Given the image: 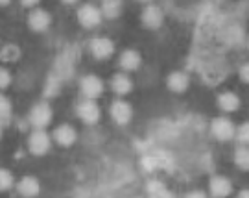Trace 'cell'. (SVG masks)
<instances>
[{
	"instance_id": "obj_31",
	"label": "cell",
	"mask_w": 249,
	"mask_h": 198,
	"mask_svg": "<svg viewBox=\"0 0 249 198\" xmlns=\"http://www.w3.org/2000/svg\"><path fill=\"white\" fill-rule=\"evenodd\" d=\"M0 139H2V126H0Z\"/></svg>"
},
{
	"instance_id": "obj_27",
	"label": "cell",
	"mask_w": 249,
	"mask_h": 198,
	"mask_svg": "<svg viewBox=\"0 0 249 198\" xmlns=\"http://www.w3.org/2000/svg\"><path fill=\"white\" fill-rule=\"evenodd\" d=\"M20 2H22V6H26V8H34L41 0H20Z\"/></svg>"
},
{
	"instance_id": "obj_15",
	"label": "cell",
	"mask_w": 249,
	"mask_h": 198,
	"mask_svg": "<svg viewBox=\"0 0 249 198\" xmlns=\"http://www.w3.org/2000/svg\"><path fill=\"white\" fill-rule=\"evenodd\" d=\"M218 106H220V109H223L225 113H232V111H236V109L240 108V99H238L236 93L225 91V93H222V95L218 97Z\"/></svg>"
},
{
	"instance_id": "obj_16",
	"label": "cell",
	"mask_w": 249,
	"mask_h": 198,
	"mask_svg": "<svg viewBox=\"0 0 249 198\" xmlns=\"http://www.w3.org/2000/svg\"><path fill=\"white\" fill-rule=\"evenodd\" d=\"M111 89L115 91L116 95H127L129 91L133 89V83H131L127 74L118 72V74L113 76V80H111Z\"/></svg>"
},
{
	"instance_id": "obj_21",
	"label": "cell",
	"mask_w": 249,
	"mask_h": 198,
	"mask_svg": "<svg viewBox=\"0 0 249 198\" xmlns=\"http://www.w3.org/2000/svg\"><path fill=\"white\" fill-rule=\"evenodd\" d=\"M13 187V174L8 169H0V193L9 191Z\"/></svg>"
},
{
	"instance_id": "obj_7",
	"label": "cell",
	"mask_w": 249,
	"mask_h": 198,
	"mask_svg": "<svg viewBox=\"0 0 249 198\" xmlns=\"http://www.w3.org/2000/svg\"><path fill=\"white\" fill-rule=\"evenodd\" d=\"M89 48L96 59H109L113 56V52H115L113 41L107 39V37H96V39H92Z\"/></svg>"
},
{
	"instance_id": "obj_32",
	"label": "cell",
	"mask_w": 249,
	"mask_h": 198,
	"mask_svg": "<svg viewBox=\"0 0 249 198\" xmlns=\"http://www.w3.org/2000/svg\"><path fill=\"white\" fill-rule=\"evenodd\" d=\"M139 2H151V0H139Z\"/></svg>"
},
{
	"instance_id": "obj_18",
	"label": "cell",
	"mask_w": 249,
	"mask_h": 198,
	"mask_svg": "<svg viewBox=\"0 0 249 198\" xmlns=\"http://www.w3.org/2000/svg\"><path fill=\"white\" fill-rule=\"evenodd\" d=\"M188 87V76L185 72H172L168 76V89L174 93H185Z\"/></svg>"
},
{
	"instance_id": "obj_30",
	"label": "cell",
	"mask_w": 249,
	"mask_h": 198,
	"mask_svg": "<svg viewBox=\"0 0 249 198\" xmlns=\"http://www.w3.org/2000/svg\"><path fill=\"white\" fill-rule=\"evenodd\" d=\"M63 2H65V4H76L78 0H63Z\"/></svg>"
},
{
	"instance_id": "obj_29",
	"label": "cell",
	"mask_w": 249,
	"mask_h": 198,
	"mask_svg": "<svg viewBox=\"0 0 249 198\" xmlns=\"http://www.w3.org/2000/svg\"><path fill=\"white\" fill-rule=\"evenodd\" d=\"M11 0H0V6H8Z\"/></svg>"
},
{
	"instance_id": "obj_24",
	"label": "cell",
	"mask_w": 249,
	"mask_h": 198,
	"mask_svg": "<svg viewBox=\"0 0 249 198\" xmlns=\"http://www.w3.org/2000/svg\"><path fill=\"white\" fill-rule=\"evenodd\" d=\"M11 83V74L6 69H0V89H6Z\"/></svg>"
},
{
	"instance_id": "obj_4",
	"label": "cell",
	"mask_w": 249,
	"mask_h": 198,
	"mask_svg": "<svg viewBox=\"0 0 249 198\" xmlns=\"http://www.w3.org/2000/svg\"><path fill=\"white\" fill-rule=\"evenodd\" d=\"M80 89L83 93V97L89 100H94L98 99L100 95L104 93V81L100 80L98 76H94V74H87V76H83L80 81Z\"/></svg>"
},
{
	"instance_id": "obj_9",
	"label": "cell",
	"mask_w": 249,
	"mask_h": 198,
	"mask_svg": "<svg viewBox=\"0 0 249 198\" xmlns=\"http://www.w3.org/2000/svg\"><path fill=\"white\" fill-rule=\"evenodd\" d=\"M50 22H52V17L45 9H34L28 15V24L34 32H45V30H48Z\"/></svg>"
},
{
	"instance_id": "obj_10",
	"label": "cell",
	"mask_w": 249,
	"mask_h": 198,
	"mask_svg": "<svg viewBox=\"0 0 249 198\" xmlns=\"http://www.w3.org/2000/svg\"><path fill=\"white\" fill-rule=\"evenodd\" d=\"M141 19H142V24L148 28V30H157V28L162 24L164 15H162L160 8H157V6H146Z\"/></svg>"
},
{
	"instance_id": "obj_1",
	"label": "cell",
	"mask_w": 249,
	"mask_h": 198,
	"mask_svg": "<svg viewBox=\"0 0 249 198\" xmlns=\"http://www.w3.org/2000/svg\"><path fill=\"white\" fill-rule=\"evenodd\" d=\"M50 135L46 134L43 128H36V132L30 135V139H28V148H30V152L34 154V156H43L50 150Z\"/></svg>"
},
{
	"instance_id": "obj_8",
	"label": "cell",
	"mask_w": 249,
	"mask_h": 198,
	"mask_svg": "<svg viewBox=\"0 0 249 198\" xmlns=\"http://www.w3.org/2000/svg\"><path fill=\"white\" fill-rule=\"evenodd\" d=\"M131 115H133V109L124 100H115L111 104V119L115 120L116 124H120V126L127 124L131 120Z\"/></svg>"
},
{
	"instance_id": "obj_12",
	"label": "cell",
	"mask_w": 249,
	"mask_h": 198,
	"mask_svg": "<svg viewBox=\"0 0 249 198\" xmlns=\"http://www.w3.org/2000/svg\"><path fill=\"white\" fill-rule=\"evenodd\" d=\"M209 189L214 198H227L232 193V183L223 176H214L209 183Z\"/></svg>"
},
{
	"instance_id": "obj_19",
	"label": "cell",
	"mask_w": 249,
	"mask_h": 198,
	"mask_svg": "<svg viewBox=\"0 0 249 198\" xmlns=\"http://www.w3.org/2000/svg\"><path fill=\"white\" fill-rule=\"evenodd\" d=\"M234 163L242 171H249V146H240L234 152Z\"/></svg>"
},
{
	"instance_id": "obj_26",
	"label": "cell",
	"mask_w": 249,
	"mask_h": 198,
	"mask_svg": "<svg viewBox=\"0 0 249 198\" xmlns=\"http://www.w3.org/2000/svg\"><path fill=\"white\" fill-rule=\"evenodd\" d=\"M185 198H207V195H205L203 191H192V193H188Z\"/></svg>"
},
{
	"instance_id": "obj_2",
	"label": "cell",
	"mask_w": 249,
	"mask_h": 198,
	"mask_svg": "<svg viewBox=\"0 0 249 198\" xmlns=\"http://www.w3.org/2000/svg\"><path fill=\"white\" fill-rule=\"evenodd\" d=\"M30 124L34 128H45L52 122V108L46 104V102H39L37 106L32 108L30 111Z\"/></svg>"
},
{
	"instance_id": "obj_23",
	"label": "cell",
	"mask_w": 249,
	"mask_h": 198,
	"mask_svg": "<svg viewBox=\"0 0 249 198\" xmlns=\"http://www.w3.org/2000/svg\"><path fill=\"white\" fill-rule=\"evenodd\" d=\"M236 139L242 144H249V122H244L238 130H236Z\"/></svg>"
},
{
	"instance_id": "obj_5",
	"label": "cell",
	"mask_w": 249,
	"mask_h": 198,
	"mask_svg": "<svg viewBox=\"0 0 249 198\" xmlns=\"http://www.w3.org/2000/svg\"><path fill=\"white\" fill-rule=\"evenodd\" d=\"M211 130H213V135L220 141H231L232 137L236 135V130H234V124L227 117H218L213 120L211 124Z\"/></svg>"
},
{
	"instance_id": "obj_13",
	"label": "cell",
	"mask_w": 249,
	"mask_h": 198,
	"mask_svg": "<svg viewBox=\"0 0 249 198\" xmlns=\"http://www.w3.org/2000/svg\"><path fill=\"white\" fill-rule=\"evenodd\" d=\"M17 189L24 198H34L39 195L41 185H39L37 178H34V176H24V178L17 183Z\"/></svg>"
},
{
	"instance_id": "obj_20",
	"label": "cell",
	"mask_w": 249,
	"mask_h": 198,
	"mask_svg": "<svg viewBox=\"0 0 249 198\" xmlns=\"http://www.w3.org/2000/svg\"><path fill=\"white\" fill-rule=\"evenodd\" d=\"M18 56H20V50L15 45H6L0 50V59L2 61H17Z\"/></svg>"
},
{
	"instance_id": "obj_17",
	"label": "cell",
	"mask_w": 249,
	"mask_h": 198,
	"mask_svg": "<svg viewBox=\"0 0 249 198\" xmlns=\"http://www.w3.org/2000/svg\"><path fill=\"white\" fill-rule=\"evenodd\" d=\"M122 8H124V2L122 0H102V15L106 19H116L120 13H122Z\"/></svg>"
},
{
	"instance_id": "obj_33",
	"label": "cell",
	"mask_w": 249,
	"mask_h": 198,
	"mask_svg": "<svg viewBox=\"0 0 249 198\" xmlns=\"http://www.w3.org/2000/svg\"><path fill=\"white\" fill-rule=\"evenodd\" d=\"M248 46H249V41H248Z\"/></svg>"
},
{
	"instance_id": "obj_22",
	"label": "cell",
	"mask_w": 249,
	"mask_h": 198,
	"mask_svg": "<svg viewBox=\"0 0 249 198\" xmlns=\"http://www.w3.org/2000/svg\"><path fill=\"white\" fill-rule=\"evenodd\" d=\"M11 113V102L4 95H0V120H6Z\"/></svg>"
},
{
	"instance_id": "obj_6",
	"label": "cell",
	"mask_w": 249,
	"mask_h": 198,
	"mask_svg": "<svg viewBox=\"0 0 249 198\" xmlns=\"http://www.w3.org/2000/svg\"><path fill=\"white\" fill-rule=\"evenodd\" d=\"M100 108L94 100L85 99L83 102L78 104V117L85 122V124H96L100 120Z\"/></svg>"
},
{
	"instance_id": "obj_11",
	"label": "cell",
	"mask_w": 249,
	"mask_h": 198,
	"mask_svg": "<svg viewBox=\"0 0 249 198\" xmlns=\"http://www.w3.org/2000/svg\"><path fill=\"white\" fill-rule=\"evenodd\" d=\"M53 139H55V143L61 144V146H72V144L76 143V139H78V134H76V130L71 126V124H61V126H57L53 130Z\"/></svg>"
},
{
	"instance_id": "obj_3",
	"label": "cell",
	"mask_w": 249,
	"mask_h": 198,
	"mask_svg": "<svg viewBox=\"0 0 249 198\" xmlns=\"http://www.w3.org/2000/svg\"><path fill=\"white\" fill-rule=\"evenodd\" d=\"M102 11L100 8L92 6V4H83L80 9H78V20H80L81 26L85 28H96L102 22Z\"/></svg>"
},
{
	"instance_id": "obj_25",
	"label": "cell",
	"mask_w": 249,
	"mask_h": 198,
	"mask_svg": "<svg viewBox=\"0 0 249 198\" xmlns=\"http://www.w3.org/2000/svg\"><path fill=\"white\" fill-rule=\"evenodd\" d=\"M240 80L246 81V83H249V63H244L240 67Z\"/></svg>"
},
{
	"instance_id": "obj_14",
	"label": "cell",
	"mask_w": 249,
	"mask_h": 198,
	"mask_svg": "<svg viewBox=\"0 0 249 198\" xmlns=\"http://www.w3.org/2000/svg\"><path fill=\"white\" fill-rule=\"evenodd\" d=\"M118 63H120V67L124 71L131 72V71H137L141 67L142 59H141V54L137 50H124L122 56H120V59H118Z\"/></svg>"
},
{
	"instance_id": "obj_28",
	"label": "cell",
	"mask_w": 249,
	"mask_h": 198,
	"mask_svg": "<svg viewBox=\"0 0 249 198\" xmlns=\"http://www.w3.org/2000/svg\"><path fill=\"white\" fill-rule=\"evenodd\" d=\"M236 198H249V189L240 191V193H238V197H236Z\"/></svg>"
}]
</instances>
